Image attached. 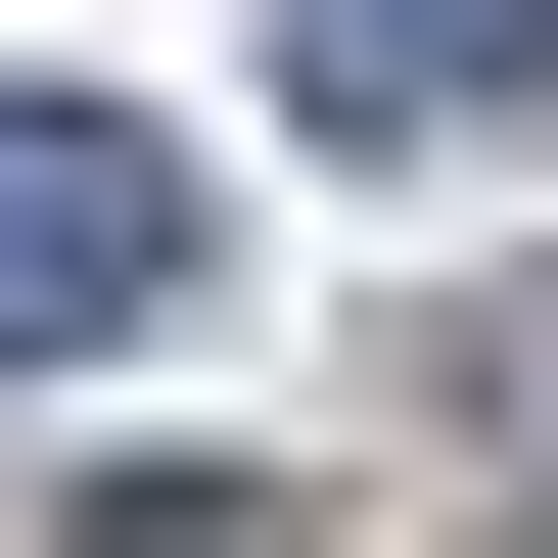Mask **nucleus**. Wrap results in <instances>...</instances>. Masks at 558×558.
<instances>
[{
    "label": "nucleus",
    "mask_w": 558,
    "mask_h": 558,
    "mask_svg": "<svg viewBox=\"0 0 558 558\" xmlns=\"http://www.w3.org/2000/svg\"><path fill=\"white\" fill-rule=\"evenodd\" d=\"M279 140L326 186H558V0H279Z\"/></svg>",
    "instance_id": "f03ea898"
},
{
    "label": "nucleus",
    "mask_w": 558,
    "mask_h": 558,
    "mask_svg": "<svg viewBox=\"0 0 558 558\" xmlns=\"http://www.w3.org/2000/svg\"><path fill=\"white\" fill-rule=\"evenodd\" d=\"M186 279H233V140L186 94H0V373H140Z\"/></svg>",
    "instance_id": "f257e3e1"
}]
</instances>
